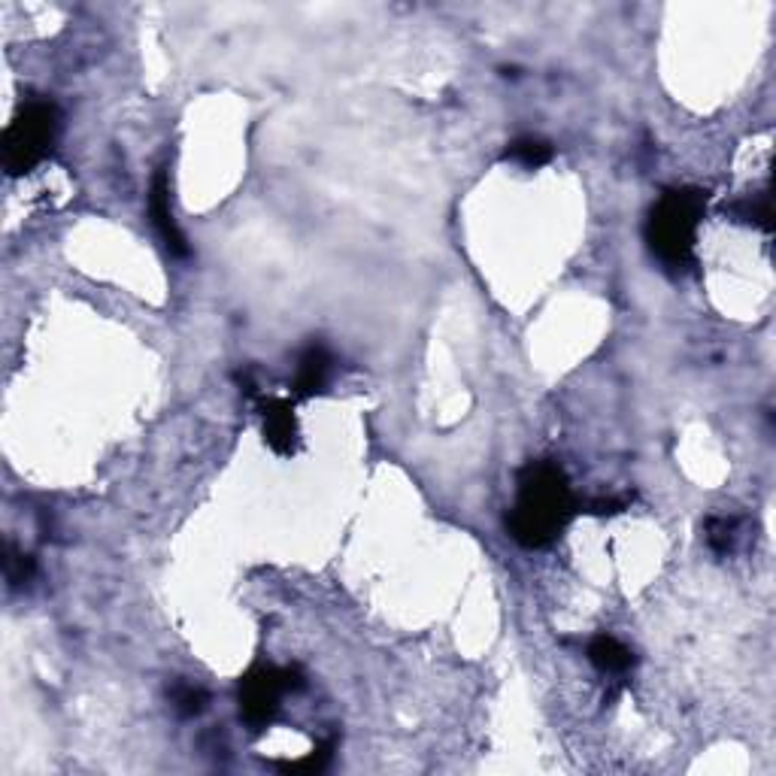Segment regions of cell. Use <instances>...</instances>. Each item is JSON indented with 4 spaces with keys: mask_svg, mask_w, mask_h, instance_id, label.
Wrapping results in <instances>:
<instances>
[{
    "mask_svg": "<svg viewBox=\"0 0 776 776\" xmlns=\"http://www.w3.org/2000/svg\"><path fill=\"white\" fill-rule=\"evenodd\" d=\"M576 513V497L558 461H528L516 479V500L507 513V531L525 549L556 543Z\"/></svg>",
    "mask_w": 776,
    "mask_h": 776,
    "instance_id": "cell-1",
    "label": "cell"
},
{
    "mask_svg": "<svg viewBox=\"0 0 776 776\" xmlns=\"http://www.w3.org/2000/svg\"><path fill=\"white\" fill-rule=\"evenodd\" d=\"M710 194L694 185L682 188H665L655 201L646 218V246L658 258V265L670 273H686L694 267V246H698V228L707 213Z\"/></svg>",
    "mask_w": 776,
    "mask_h": 776,
    "instance_id": "cell-2",
    "label": "cell"
},
{
    "mask_svg": "<svg viewBox=\"0 0 776 776\" xmlns=\"http://www.w3.org/2000/svg\"><path fill=\"white\" fill-rule=\"evenodd\" d=\"M61 133V109L48 97L24 100L0 137V158L10 176H24L43 164Z\"/></svg>",
    "mask_w": 776,
    "mask_h": 776,
    "instance_id": "cell-3",
    "label": "cell"
},
{
    "mask_svg": "<svg viewBox=\"0 0 776 776\" xmlns=\"http://www.w3.org/2000/svg\"><path fill=\"white\" fill-rule=\"evenodd\" d=\"M306 679L298 667L277 665H255L246 677L240 679L237 689V703H240V719L252 731H265L279 713V701L289 691H301Z\"/></svg>",
    "mask_w": 776,
    "mask_h": 776,
    "instance_id": "cell-4",
    "label": "cell"
},
{
    "mask_svg": "<svg viewBox=\"0 0 776 776\" xmlns=\"http://www.w3.org/2000/svg\"><path fill=\"white\" fill-rule=\"evenodd\" d=\"M149 218H152V228H155V234L161 237V242H164V249H168L173 258H185V255L192 252L188 242H185V234H182L176 218H173L170 176L164 168L152 176V188H149Z\"/></svg>",
    "mask_w": 776,
    "mask_h": 776,
    "instance_id": "cell-5",
    "label": "cell"
},
{
    "mask_svg": "<svg viewBox=\"0 0 776 776\" xmlns=\"http://www.w3.org/2000/svg\"><path fill=\"white\" fill-rule=\"evenodd\" d=\"M258 410H261V434L267 446L277 455H294L301 446V428H298L291 400L267 398L258 403Z\"/></svg>",
    "mask_w": 776,
    "mask_h": 776,
    "instance_id": "cell-6",
    "label": "cell"
},
{
    "mask_svg": "<svg viewBox=\"0 0 776 776\" xmlns=\"http://www.w3.org/2000/svg\"><path fill=\"white\" fill-rule=\"evenodd\" d=\"M334 367V355L327 349L325 343L313 340L298 358V374H294V395L298 398H315L327 388V376Z\"/></svg>",
    "mask_w": 776,
    "mask_h": 776,
    "instance_id": "cell-7",
    "label": "cell"
},
{
    "mask_svg": "<svg viewBox=\"0 0 776 776\" xmlns=\"http://www.w3.org/2000/svg\"><path fill=\"white\" fill-rule=\"evenodd\" d=\"M585 655H589V661H592L601 673H606V677H625L630 667L637 665L634 653H630L625 643L616 640L613 634H597V637H592L589 646H585Z\"/></svg>",
    "mask_w": 776,
    "mask_h": 776,
    "instance_id": "cell-8",
    "label": "cell"
},
{
    "mask_svg": "<svg viewBox=\"0 0 776 776\" xmlns=\"http://www.w3.org/2000/svg\"><path fill=\"white\" fill-rule=\"evenodd\" d=\"M552 155H556L552 143L543 140V137H534V133H528V137H516V140L507 143V149H504V158H507V161L521 164V168H528V170L543 168V164L552 161Z\"/></svg>",
    "mask_w": 776,
    "mask_h": 776,
    "instance_id": "cell-9",
    "label": "cell"
},
{
    "mask_svg": "<svg viewBox=\"0 0 776 776\" xmlns=\"http://www.w3.org/2000/svg\"><path fill=\"white\" fill-rule=\"evenodd\" d=\"M168 694H170V703H173V710H176V715H182V719H194V715H201L206 710V703H209V694H206L201 686L185 682V679H176V682L168 689Z\"/></svg>",
    "mask_w": 776,
    "mask_h": 776,
    "instance_id": "cell-10",
    "label": "cell"
},
{
    "mask_svg": "<svg viewBox=\"0 0 776 776\" xmlns=\"http://www.w3.org/2000/svg\"><path fill=\"white\" fill-rule=\"evenodd\" d=\"M731 216L737 222H746V225H755V228L770 230V194L758 192L743 197L731 206Z\"/></svg>",
    "mask_w": 776,
    "mask_h": 776,
    "instance_id": "cell-11",
    "label": "cell"
},
{
    "mask_svg": "<svg viewBox=\"0 0 776 776\" xmlns=\"http://www.w3.org/2000/svg\"><path fill=\"white\" fill-rule=\"evenodd\" d=\"M734 540H737V519H725V516H715L707 521V543L719 556L734 552Z\"/></svg>",
    "mask_w": 776,
    "mask_h": 776,
    "instance_id": "cell-12",
    "label": "cell"
},
{
    "mask_svg": "<svg viewBox=\"0 0 776 776\" xmlns=\"http://www.w3.org/2000/svg\"><path fill=\"white\" fill-rule=\"evenodd\" d=\"M34 570H36L34 558L19 552L15 546L7 549V558H3V573H7L10 589H22V585H28V582L34 580Z\"/></svg>",
    "mask_w": 776,
    "mask_h": 776,
    "instance_id": "cell-13",
    "label": "cell"
},
{
    "mask_svg": "<svg viewBox=\"0 0 776 776\" xmlns=\"http://www.w3.org/2000/svg\"><path fill=\"white\" fill-rule=\"evenodd\" d=\"M331 755H334V740L322 743L319 750L310 752L301 762H277V767L282 774H319V770H325L327 767Z\"/></svg>",
    "mask_w": 776,
    "mask_h": 776,
    "instance_id": "cell-14",
    "label": "cell"
},
{
    "mask_svg": "<svg viewBox=\"0 0 776 776\" xmlns=\"http://www.w3.org/2000/svg\"><path fill=\"white\" fill-rule=\"evenodd\" d=\"M625 507H628V497H601V500H592L589 513H594V516H616Z\"/></svg>",
    "mask_w": 776,
    "mask_h": 776,
    "instance_id": "cell-15",
    "label": "cell"
}]
</instances>
